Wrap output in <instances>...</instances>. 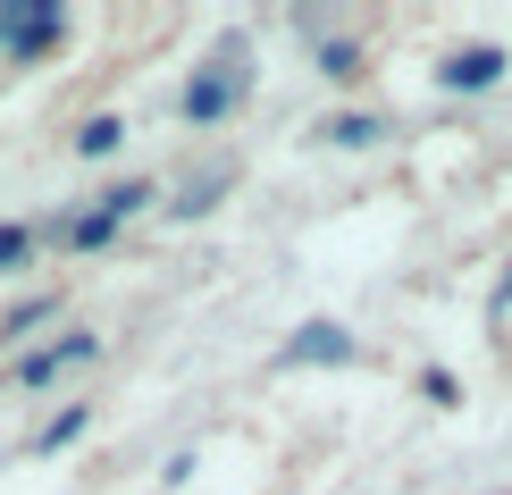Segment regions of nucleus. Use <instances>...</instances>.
I'll list each match as a JSON object with an SVG mask.
<instances>
[{"mask_svg":"<svg viewBox=\"0 0 512 495\" xmlns=\"http://www.w3.org/2000/svg\"><path fill=\"white\" fill-rule=\"evenodd\" d=\"M244 101H252V42H244V34H227L219 51H210L202 68L185 76L177 110H185V126H219V118H236Z\"/></svg>","mask_w":512,"mask_h":495,"instance_id":"obj_1","label":"nucleus"},{"mask_svg":"<svg viewBox=\"0 0 512 495\" xmlns=\"http://www.w3.org/2000/svg\"><path fill=\"white\" fill-rule=\"evenodd\" d=\"M93 428V403H68V412H51L42 420V437H34V454H68V445Z\"/></svg>","mask_w":512,"mask_h":495,"instance_id":"obj_11","label":"nucleus"},{"mask_svg":"<svg viewBox=\"0 0 512 495\" xmlns=\"http://www.w3.org/2000/svg\"><path fill=\"white\" fill-rule=\"evenodd\" d=\"M51 319H59V294H26V303L0 319V336H17V353H26V344H42V328H51Z\"/></svg>","mask_w":512,"mask_h":495,"instance_id":"obj_9","label":"nucleus"},{"mask_svg":"<svg viewBox=\"0 0 512 495\" xmlns=\"http://www.w3.org/2000/svg\"><path fill=\"white\" fill-rule=\"evenodd\" d=\"M84 361H101V336L93 328H59V336L26 344V353L9 361V386H17V395H42V386H59L68 370H84Z\"/></svg>","mask_w":512,"mask_h":495,"instance_id":"obj_4","label":"nucleus"},{"mask_svg":"<svg viewBox=\"0 0 512 495\" xmlns=\"http://www.w3.org/2000/svg\"><path fill=\"white\" fill-rule=\"evenodd\" d=\"M0 59H9V51H0Z\"/></svg>","mask_w":512,"mask_h":495,"instance_id":"obj_15","label":"nucleus"},{"mask_svg":"<svg viewBox=\"0 0 512 495\" xmlns=\"http://www.w3.org/2000/svg\"><path fill=\"white\" fill-rule=\"evenodd\" d=\"M504 68H512L504 42H454V51L437 59V84H445V93H496Z\"/></svg>","mask_w":512,"mask_h":495,"instance_id":"obj_6","label":"nucleus"},{"mask_svg":"<svg viewBox=\"0 0 512 495\" xmlns=\"http://www.w3.org/2000/svg\"><path fill=\"white\" fill-rule=\"evenodd\" d=\"M118 143H126V118L118 110H93L76 126V160H118Z\"/></svg>","mask_w":512,"mask_h":495,"instance_id":"obj_10","label":"nucleus"},{"mask_svg":"<svg viewBox=\"0 0 512 495\" xmlns=\"http://www.w3.org/2000/svg\"><path fill=\"white\" fill-rule=\"evenodd\" d=\"M227 185H236V160H210V168H202V177L185 185V193H177V202H168V210H177V219H202V210L219 202Z\"/></svg>","mask_w":512,"mask_h":495,"instance_id":"obj_8","label":"nucleus"},{"mask_svg":"<svg viewBox=\"0 0 512 495\" xmlns=\"http://www.w3.org/2000/svg\"><path fill=\"white\" fill-rule=\"evenodd\" d=\"M59 34H68V0H0V51H9V68L51 59Z\"/></svg>","mask_w":512,"mask_h":495,"instance_id":"obj_3","label":"nucleus"},{"mask_svg":"<svg viewBox=\"0 0 512 495\" xmlns=\"http://www.w3.org/2000/svg\"><path fill=\"white\" fill-rule=\"evenodd\" d=\"M34 252H42V227L34 219H0V277H17Z\"/></svg>","mask_w":512,"mask_h":495,"instance_id":"obj_12","label":"nucleus"},{"mask_svg":"<svg viewBox=\"0 0 512 495\" xmlns=\"http://www.w3.org/2000/svg\"><path fill=\"white\" fill-rule=\"evenodd\" d=\"M152 177H126V185H101L93 193V210H76V219H59L51 235H59V244H76V252H101V244H110V235L126 227V219H135V210H152Z\"/></svg>","mask_w":512,"mask_h":495,"instance_id":"obj_2","label":"nucleus"},{"mask_svg":"<svg viewBox=\"0 0 512 495\" xmlns=\"http://www.w3.org/2000/svg\"><path fill=\"white\" fill-rule=\"evenodd\" d=\"M420 395H429L437 412H454V403H462V378H454V370H420Z\"/></svg>","mask_w":512,"mask_h":495,"instance_id":"obj_14","label":"nucleus"},{"mask_svg":"<svg viewBox=\"0 0 512 495\" xmlns=\"http://www.w3.org/2000/svg\"><path fill=\"white\" fill-rule=\"evenodd\" d=\"M378 135H387V118H370V110H336L319 126V143H336V152H370Z\"/></svg>","mask_w":512,"mask_h":495,"instance_id":"obj_7","label":"nucleus"},{"mask_svg":"<svg viewBox=\"0 0 512 495\" xmlns=\"http://www.w3.org/2000/svg\"><path fill=\"white\" fill-rule=\"evenodd\" d=\"M277 361L286 370H345V361H361V336L345 319H303V328L277 344Z\"/></svg>","mask_w":512,"mask_h":495,"instance_id":"obj_5","label":"nucleus"},{"mask_svg":"<svg viewBox=\"0 0 512 495\" xmlns=\"http://www.w3.org/2000/svg\"><path fill=\"white\" fill-rule=\"evenodd\" d=\"M319 76H328V84H361V42L319 34Z\"/></svg>","mask_w":512,"mask_h":495,"instance_id":"obj_13","label":"nucleus"}]
</instances>
